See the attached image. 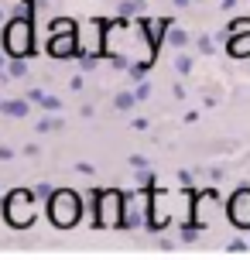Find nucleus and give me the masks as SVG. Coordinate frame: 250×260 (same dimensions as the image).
Returning <instances> with one entry per match:
<instances>
[{"mask_svg":"<svg viewBox=\"0 0 250 260\" xmlns=\"http://www.w3.org/2000/svg\"><path fill=\"white\" fill-rule=\"evenodd\" d=\"M45 216L55 230H72L82 219V199L72 188H55L52 199L45 202Z\"/></svg>","mask_w":250,"mask_h":260,"instance_id":"f257e3e1","label":"nucleus"},{"mask_svg":"<svg viewBox=\"0 0 250 260\" xmlns=\"http://www.w3.org/2000/svg\"><path fill=\"white\" fill-rule=\"evenodd\" d=\"M35 188H14L11 195H4L0 202V212H4V222L11 230H27L35 222Z\"/></svg>","mask_w":250,"mask_h":260,"instance_id":"f03ea898","label":"nucleus"},{"mask_svg":"<svg viewBox=\"0 0 250 260\" xmlns=\"http://www.w3.org/2000/svg\"><path fill=\"white\" fill-rule=\"evenodd\" d=\"M4 52L11 58H31L35 55V24H31V17L14 14L4 24Z\"/></svg>","mask_w":250,"mask_h":260,"instance_id":"7ed1b4c3","label":"nucleus"},{"mask_svg":"<svg viewBox=\"0 0 250 260\" xmlns=\"http://www.w3.org/2000/svg\"><path fill=\"white\" fill-rule=\"evenodd\" d=\"M127 212V195L120 188H106L96 195V226H123Z\"/></svg>","mask_w":250,"mask_h":260,"instance_id":"20e7f679","label":"nucleus"},{"mask_svg":"<svg viewBox=\"0 0 250 260\" xmlns=\"http://www.w3.org/2000/svg\"><path fill=\"white\" fill-rule=\"evenodd\" d=\"M226 216L237 230H250V185H240L226 202Z\"/></svg>","mask_w":250,"mask_h":260,"instance_id":"39448f33","label":"nucleus"},{"mask_svg":"<svg viewBox=\"0 0 250 260\" xmlns=\"http://www.w3.org/2000/svg\"><path fill=\"white\" fill-rule=\"evenodd\" d=\"M45 52L58 58V62H66L72 55H82V45H79V31H62V35H48V45H45Z\"/></svg>","mask_w":250,"mask_h":260,"instance_id":"423d86ee","label":"nucleus"},{"mask_svg":"<svg viewBox=\"0 0 250 260\" xmlns=\"http://www.w3.org/2000/svg\"><path fill=\"white\" fill-rule=\"evenodd\" d=\"M226 55H230V58H250V31L230 35V38H226Z\"/></svg>","mask_w":250,"mask_h":260,"instance_id":"0eeeda50","label":"nucleus"},{"mask_svg":"<svg viewBox=\"0 0 250 260\" xmlns=\"http://www.w3.org/2000/svg\"><path fill=\"white\" fill-rule=\"evenodd\" d=\"M0 113H4V117L7 120H24L27 113H31V100H4V103H0Z\"/></svg>","mask_w":250,"mask_h":260,"instance_id":"6e6552de","label":"nucleus"},{"mask_svg":"<svg viewBox=\"0 0 250 260\" xmlns=\"http://www.w3.org/2000/svg\"><path fill=\"white\" fill-rule=\"evenodd\" d=\"M192 35H189V31H185L182 24H171L168 27V38H165V45H168L171 52H182V48H189V45H192Z\"/></svg>","mask_w":250,"mask_h":260,"instance_id":"1a4fd4ad","label":"nucleus"},{"mask_svg":"<svg viewBox=\"0 0 250 260\" xmlns=\"http://www.w3.org/2000/svg\"><path fill=\"white\" fill-rule=\"evenodd\" d=\"M171 69H175L178 76H192V72H196V58L182 48V52H175V58H171Z\"/></svg>","mask_w":250,"mask_h":260,"instance_id":"9d476101","label":"nucleus"},{"mask_svg":"<svg viewBox=\"0 0 250 260\" xmlns=\"http://www.w3.org/2000/svg\"><path fill=\"white\" fill-rule=\"evenodd\" d=\"M35 130H38V134H62V130H66V123H62V117H58V113H48V117H41L38 123H35Z\"/></svg>","mask_w":250,"mask_h":260,"instance_id":"9b49d317","label":"nucleus"},{"mask_svg":"<svg viewBox=\"0 0 250 260\" xmlns=\"http://www.w3.org/2000/svg\"><path fill=\"white\" fill-rule=\"evenodd\" d=\"M113 110H117V113H127V110H131V106H137V92L134 89H120L117 96H113Z\"/></svg>","mask_w":250,"mask_h":260,"instance_id":"f8f14e48","label":"nucleus"},{"mask_svg":"<svg viewBox=\"0 0 250 260\" xmlns=\"http://www.w3.org/2000/svg\"><path fill=\"white\" fill-rule=\"evenodd\" d=\"M144 11V0H120L117 4V17L123 21V17H137V14Z\"/></svg>","mask_w":250,"mask_h":260,"instance_id":"ddd939ff","label":"nucleus"},{"mask_svg":"<svg viewBox=\"0 0 250 260\" xmlns=\"http://www.w3.org/2000/svg\"><path fill=\"white\" fill-rule=\"evenodd\" d=\"M240 31H250V17H233V21H230V24L220 31V38L226 41L230 35H240Z\"/></svg>","mask_w":250,"mask_h":260,"instance_id":"4468645a","label":"nucleus"},{"mask_svg":"<svg viewBox=\"0 0 250 260\" xmlns=\"http://www.w3.org/2000/svg\"><path fill=\"white\" fill-rule=\"evenodd\" d=\"M7 79H27V58H11L7 62Z\"/></svg>","mask_w":250,"mask_h":260,"instance_id":"2eb2a0df","label":"nucleus"},{"mask_svg":"<svg viewBox=\"0 0 250 260\" xmlns=\"http://www.w3.org/2000/svg\"><path fill=\"white\" fill-rule=\"evenodd\" d=\"M199 230H202V222H182V230H178V236H182V243H196L199 240Z\"/></svg>","mask_w":250,"mask_h":260,"instance_id":"dca6fc26","label":"nucleus"},{"mask_svg":"<svg viewBox=\"0 0 250 260\" xmlns=\"http://www.w3.org/2000/svg\"><path fill=\"white\" fill-rule=\"evenodd\" d=\"M62 96H55V92H45V96H41V110H45V113H62Z\"/></svg>","mask_w":250,"mask_h":260,"instance_id":"f3484780","label":"nucleus"},{"mask_svg":"<svg viewBox=\"0 0 250 260\" xmlns=\"http://www.w3.org/2000/svg\"><path fill=\"white\" fill-rule=\"evenodd\" d=\"M192 45H196L199 55H216V38H212V35H199Z\"/></svg>","mask_w":250,"mask_h":260,"instance_id":"a211bd4d","label":"nucleus"},{"mask_svg":"<svg viewBox=\"0 0 250 260\" xmlns=\"http://www.w3.org/2000/svg\"><path fill=\"white\" fill-rule=\"evenodd\" d=\"M62 31H79V27H76V21H72V17H58V21H52V24H48V35H62Z\"/></svg>","mask_w":250,"mask_h":260,"instance_id":"6ab92c4d","label":"nucleus"},{"mask_svg":"<svg viewBox=\"0 0 250 260\" xmlns=\"http://www.w3.org/2000/svg\"><path fill=\"white\" fill-rule=\"evenodd\" d=\"M226 253H230V257H243V253H250V243L247 240H230V243H226Z\"/></svg>","mask_w":250,"mask_h":260,"instance_id":"aec40b11","label":"nucleus"},{"mask_svg":"<svg viewBox=\"0 0 250 260\" xmlns=\"http://www.w3.org/2000/svg\"><path fill=\"white\" fill-rule=\"evenodd\" d=\"M127 72H131L134 82H141V79L147 76V62H131V65H127Z\"/></svg>","mask_w":250,"mask_h":260,"instance_id":"412c9836","label":"nucleus"},{"mask_svg":"<svg viewBox=\"0 0 250 260\" xmlns=\"http://www.w3.org/2000/svg\"><path fill=\"white\" fill-rule=\"evenodd\" d=\"M92 69H96V55H86V52H82L79 55V72H92Z\"/></svg>","mask_w":250,"mask_h":260,"instance_id":"4be33fe9","label":"nucleus"},{"mask_svg":"<svg viewBox=\"0 0 250 260\" xmlns=\"http://www.w3.org/2000/svg\"><path fill=\"white\" fill-rule=\"evenodd\" d=\"M134 92H137V103H144L147 96H151V82H147V79H141V82H137V89H134Z\"/></svg>","mask_w":250,"mask_h":260,"instance_id":"5701e85b","label":"nucleus"},{"mask_svg":"<svg viewBox=\"0 0 250 260\" xmlns=\"http://www.w3.org/2000/svg\"><path fill=\"white\" fill-rule=\"evenodd\" d=\"M14 14H21V17H31V14H35V0H21V4L14 7Z\"/></svg>","mask_w":250,"mask_h":260,"instance_id":"b1692460","label":"nucleus"},{"mask_svg":"<svg viewBox=\"0 0 250 260\" xmlns=\"http://www.w3.org/2000/svg\"><path fill=\"white\" fill-rule=\"evenodd\" d=\"M35 199L38 202H48L52 199V185H35Z\"/></svg>","mask_w":250,"mask_h":260,"instance_id":"393cba45","label":"nucleus"},{"mask_svg":"<svg viewBox=\"0 0 250 260\" xmlns=\"http://www.w3.org/2000/svg\"><path fill=\"white\" fill-rule=\"evenodd\" d=\"M127 161H131V168H134V171H144V168H147V157H144V154H131Z\"/></svg>","mask_w":250,"mask_h":260,"instance_id":"a878e982","label":"nucleus"},{"mask_svg":"<svg viewBox=\"0 0 250 260\" xmlns=\"http://www.w3.org/2000/svg\"><path fill=\"white\" fill-rule=\"evenodd\" d=\"M69 89H72V92H82V89H86V79H82V72L69 79Z\"/></svg>","mask_w":250,"mask_h":260,"instance_id":"bb28decb","label":"nucleus"},{"mask_svg":"<svg viewBox=\"0 0 250 260\" xmlns=\"http://www.w3.org/2000/svg\"><path fill=\"white\" fill-rule=\"evenodd\" d=\"M14 157H17V151L11 144H0V161H14Z\"/></svg>","mask_w":250,"mask_h":260,"instance_id":"cd10ccee","label":"nucleus"},{"mask_svg":"<svg viewBox=\"0 0 250 260\" xmlns=\"http://www.w3.org/2000/svg\"><path fill=\"white\" fill-rule=\"evenodd\" d=\"M21 154H24V157H38L41 147H38V144H24V151H21Z\"/></svg>","mask_w":250,"mask_h":260,"instance_id":"c85d7f7f","label":"nucleus"},{"mask_svg":"<svg viewBox=\"0 0 250 260\" xmlns=\"http://www.w3.org/2000/svg\"><path fill=\"white\" fill-rule=\"evenodd\" d=\"M151 182H154V175H147V168H144V171H137V185H144V188H147Z\"/></svg>","mask_w":250,"mask_h":260,"instance_id":"c756f323","label":"nucleus"},{"mask_svg":"<svg viewBox=\"0 0 250 260\" xmlns=\"http://www.w3.org/2000/svg\"><path fill=\"white\" fill-rule=\"evenodd\" d=\"M131 127H134V130H147V127H151V123H147L144 117H134V123H131Z\"/></svg>","mask_w":250,"mask_h":260,"instance_id":"7c9ffc66","label":"nucleus"},{"mask_svg":"<svg viewBox=\"0 0 250 260\" xmlns=\"http://www.w3.org/2000/svg\"><path fill=\"white\" fill-rule=\"evenodd\" d=\"M220 11H226V14L237 11V0H220Z\"/></svg>","mask_w":250,"mask_h":260,"instance_id":"2f4dec72","label":"nucleus"},{"mask_svg":"<svg viewBox=\"0 0 250 260\" xmlns=\"http://www.w3.org/2000/svg\"><path fill=\"white\" fill-rule=\"evenodd\" d=\"M92 113H96V106H89V103H86V106H79V117H86V120H89Z\"/></svg>","mask_w":250,"mask_h":260,"instance_id":"473e14b6","label":"nucleus"},{"mask_svg":"<svg viewBox=\"0 0 250 260\" xmlns=\"http://www.w3.org/2000/svg\"><path fill=\"white\" fill-rule=\"evenodd\" d=\"M196 0H171V7H178V11H185V7H192Z\"/></svg>","mask_w":250,"mask_h":260,"instance_id":"72a5a7b5","label":"nucleus"},{"mask_svg":"<svg viewBox=\"0 0 250 260\" xmlns=\"http://www.w3.org/2000/svg\"><path fill=\"white\" fill-rule=\"evenodd\" d=\"M41 96H45L41 89H31V92H27V100H31V103H41Z\"/></svg>","mask_w":250,"mask_h":260,"instance_id":"f704fd0d","label":"nucleus"},{"mask_svg":"<svg viewBox=\"0 0 250 260\" xmlns=\"http://www.w3.org/2000/svg\"><path fill=\"white\" fill-rule=\"evenodd\" d=\"M209 178L212 182H223V168H209Z\"/></svg>","mask_w":250,"mask_h":260,"instance_id":"c9c22d12","label":"nucleus"},{"mask_svg":"<svg viewBox=\"0 0 250 260\" xmlns=\"http://www.w3.org/2000/svg\"><path fill=\"white\" fill-rule=\"evenodd\" d=\"M171 92H175V100H185V86H182V82H175V89H171Z\"/></svg>","mask_w":250,"mask_h":260,"instance_id":"e433bc0d","label":"nucleus"},{"mask_svg":"<svg viewBox=\"0 0 250 260\" xmlns=\"http://www.w3.org/2000/svg\"><path fill=\"white\" fill-rule=\"evenodd\" d=\"M4 72H7V65H4V58H0V76H4Z\"/></svg>","mask_w":250,"mask_h":260,"instance_id":"4c0bfd02","label":"nucleus"},{"mask_svg":"<svg viewBox=\"0 0 250 260\" xmlns=\"http://www.w3.org/2000/svg\"><path fill=\"white\" fill-rule=\"evenodd\" d=\"M0 21H4V11H0Z\"/></svg>","mask_w":250,"mask_h":260,"instance_id":"58836bf2","label":"nucleus"},{"mask_svg":"<svg viewBox=\"0 0 250 260\" xmlns=\"http://www.w3.org/2000/svg\"><path fill=\"white\" fill-rule=\"evenodd\" d=\"M0 103H4V100H0Z\"/></svg>","mask_w":250,"mask_h":260,"instance_id":"ea45409f","label":"nucleus"}]
</instances>
